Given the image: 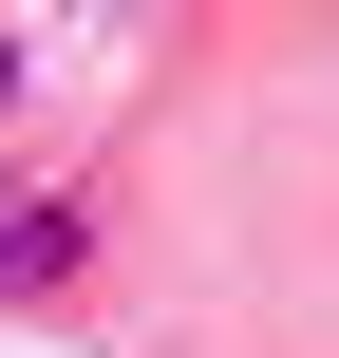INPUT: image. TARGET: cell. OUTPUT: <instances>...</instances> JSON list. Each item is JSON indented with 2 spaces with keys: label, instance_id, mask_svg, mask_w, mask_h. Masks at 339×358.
I'll return each mask as SVG.
<instances>
[{
  "label": "cell",
  "instance_id": "1",
  "mask_svg": "<svg viewBox=\"0 0 339 358\" xmlns=\"http://www.w3.org/2000/svg\"><path fill=\"white\" fill-rule=\"evenodd\" d=\"M0 94H19V19H0Z\"/></svg>",
  "mask_w": 339,
  "mask_h": 358
}]
</instances>
